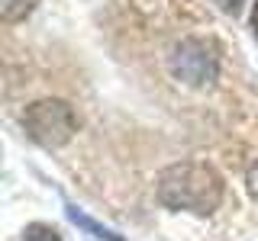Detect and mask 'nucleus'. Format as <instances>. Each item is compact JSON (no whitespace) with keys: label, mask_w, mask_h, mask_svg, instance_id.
I'll list each match as a JSON object with an SVG mask.
<instances>
[{"label":"nucleus","mask_w":258,"mask_h":241,"mask_svg":"<svg viewBox=\"0 0 258 241\" xmlns=\"http://www.w3.org/2000/svg\"><path fill=\"white\" fill-rule=\"evenodd\" d=\"M23 129L42 148H61L75 139L78 116L64 100H36L23 109Z\"/></svg>","instance_id":"f03ea898"},{"label":"nucleus","mask_w":258,"mask_h":241,"mask_svg":"<svg viewBox=\"0 0 258 241\" xmlns=\"http://www.w3.org/2000/svg\"><path fill=\"white\" fill-rule=\"evenodd\" d=\"M216 4L223 7L226 13H239V7H242V0H216Z\"/></svg>","instance_id":"0eeeda50"},{"label":"nucleus","mask_w":258,"mask_h":241,"mask_svg":"<svg viewBox=\"0 0 258 241\" xmlns=\"http://www.w3.org/2000/svg\"><path fill=\"white\" fill-rule=\"evenodd\" d=\"M23 241H61L58 228H52V225L45 222H32L26 231H23Z\"/></svg>","instance_id":"423d86ee"},{"label":"nucleus","mask_w":258,"mask_h":241,"mask_svg":"<svg viewBox=\"0 0 258 241\" xmlns=\"http://www.w3.org/2000/svg\"><path fill=\"white\" fill-rule=\"evenodd\" d=\"M39 0H0V20L7 23V26H13V23L26 20V16L36 10Z\"/></svg>","instance_id":"39448f33"},{"label":"nucleus","mask_w":258,"mask_h":241,"mask_svg":"<svg viewBox=\"0 0 258 241\" xmlns=\"http://www.w3.org/2000/svg\"><path fill=\"white\" fill-rule=\"evenodd\" d=\"M158 199L168 209H187L197 215H210L220 209L226 196V183L220 171L207 161H177L158 174Z\"/></svg>","instance_id":"f257e3e1"},{"label":"nucleus","mask_w":258,"mask_h":241,"mask_svg":"<svg viewBox=\"0 0 258 241\" xmlns=\"http://www.w3.org/2000/svg\"><path fill=\"white\" fill-rule=\"evenodd\" d=\"M168 68L187 87H207L220 74V55L207 39H181L168 58Z\"/></svg>","instance_id":"7ed1b4c3"},{"label":"nucleus","mask_w":258,"mask_h":241,"mask_svg":"<svg viewBox=\"0 0 258 241\" xmlns=\"http://www.w3.org/2000/svg\"><path fill=\"white\" fill-rule=\"evenodd\" d=\"M252 29H255V39H258V4H255V10H252Z\"/></svg>","instance_id":"6e6552de"},{"label":"nucleus","mask_w":258,"mask_h":241,"mask_svg":"<svg viewBox=\"0 0 258 241\" xmlns=\"http://www.w3.org/2000/svg\"><path fill=\"white\" fill-rule=\"evenodd\" d=\"M64 212H68V219L75 222L78 228H84L87 235H94V238H100V241H123V235H119V231H113V228H107L103 222L91 219V215H87L84 209H78L75 203H68V206H64Z\"/></svg>","instance_id":"20e7f679"}]
</instances>
